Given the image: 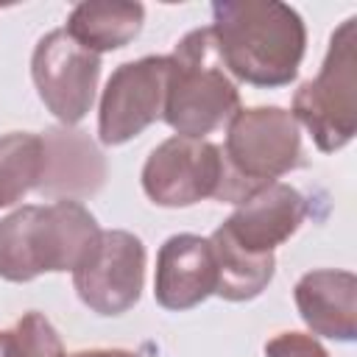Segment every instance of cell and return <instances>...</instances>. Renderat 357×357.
Returning <instances> with one entry per match:
<instances>
[{
	"instance_id": "6",
	"label": "cell",
	"mask_w": 357,
	"mask_h": 357,
	"mask_svg": "<svg viewBox=\"0 0 357 357\" xmlns=\"http://www.w3.org/2000/svg\"><path fill=\"white\" fill-rule=\"evenodd\" d=\"M31 78L47 112L61 126H75L95 103L100 56L81 47L64 28H56L36 42Z\"/></svg>"
},
{
	"instance_id": "14",
	"label": "cell",
	"mask_w": 357,
	"mask_h": 357,
	"mask_svg": "<svg viewBox=\"0 0 357 357\" xmlns=\"http://www.w3.org/2000/svg\"><path fill=\"white\" fill-rule=\"evenodd\" d=\"M145 6L131 0H86L67 17V33L92 53L126 47L142 28Z\"/></svg>"
},
{
	"instance_id": "20",
	"label": "cell",
	"mask_w": 357,
	"mask_h": 357,
	"mask_svg": "<svg viewBox=\"0 0 357 357\" xmlns=\"http://www.w3.org/2000/svg\"><path fill=\"white\" fill-rule=\"evenodd\" d=\"M0 357H14V343H11V329L0 332Z\"/></svg>"
},
{
	"instance_id": "7",
	"label": "cell",
	"mask_w": 357,
	"mask_h": 357,
	"mask_svg": "<svg viewBox=\"0 0 357 357\" xmlns=\"http://www.w3.org/2000/svg\"><path fill=\"white\" fill-rule=\"evenodd\" d=\"M170 56H142L120 64L100 95L98 137L103 145H123L139 137L165 114Z\"/></svg>"
},
{
	"instance_id": "9",
	"label": "cell",
	"mask_w": 357,
	"mask_h": 357,
	"mask_svg": "<svg viewBox=\"0 0 357 357\" xmlns=\"http://www.w3.org/2000/svg\"><path fill=\"white\" fill-rule=\"evenodd\" d=\"M223 178L220 148L209 139L167 137L142 165V190L156 206H192L215 198Z\"/></svg>"
},
{
	"instance_id": "18",
	"label": "cell",
	"mask_w": 357,
	"mask_h": 357,
	"mask_svg": "<svg viewBox=\"0 0 357 357\" xmlns=\"http://www.w3.org/2000/svg\"><path fill=\"white\" fill-rule=\"evenodd\" d=\"M265 357H329V351L307 332H279L265 343Z\"/></svg>"
},
{
	"instance_id": "17",
	"label": "cell",
	"mask_w": 357,
	"mask_h": 357,
	"mask_svg": "<svg viewBox=\"0 0 357 357\" xmlns=\"http://www.w3.org/2000/svg\"><path fill=\"white\" fill-rule=\"evenodd\" d=\"M14 357H67L56 326L36 310L25 312L11 326Z\"/></svg>"
},
{
	"instance_id": "2",
	"label": "cell",
	"mask_w": 357,
	"mask_h": 357,
	"mask_svg": "<svg viewBox=\"0 0 357 357\" xmlns=\"http://www.w3.org/2000/svg\"><path fill=\"white\" fill-rule=\"evenodd\" d=\"M100 231L81 201L20 206L0 220V279L31 282L42 273L75 271Z\"/></svg>"
},
{
	"instance_id": "19",
	"label": "cell",
	"mask_w": 357,
	"mask_h": 357,
	"mask_svg": "<svg viewBox=\"0 0 357 357\" xmlns=\"http://www.w3.org/2000/svg\"><path fill=\"white\" fill-rule=\"evenodd\" d=\"M67 357H139V354L128 351V349H81V351H73Z\"/></svg>"
},
{
	"instance_id": "12",
	"label": "cell",
	"mask_w": 357,
	"mask_h": 357,
	"mask_svg": "<svg viewBox=\"0 0 357 357\" xmlns=\"http://www.w3.org/2000/svg\"><path fill=\"white\" fill-rule=\"evenodd\" d=\"M45 173L39 192L56 201H78L95 195L106 181V159L86 131L56 126L42 131Z\"/></svg>"
},
{
	"instance_id": "3",
	"label": "cell",
	"mask_w": 357,
	"mask_h": 357,
	"mask_svg": "<svg viewBox=\"0 0 357 357\" xmlns=\"http://www.w3.org/2000/svg\"><path fill=\"white\" fill-rule=\"evenodd\" d=\"M240 112L237 81L220 61L212 28H195L170 53L162 120L181 137L204 139Z\"/></svg>"
},
{
	"instance_id": "11",
	"label": "cell",
	"mask_w": 357,
	"mask_h": 357,
	"mask_svg": "<svg viewBox=\"0 0 357 357\" xmlns=\"http://www.w3.org/2000/svg\"><path fill=\"white\" fill-rule=\"evenodd\" d=\"M218 287V265L209 237L173 234L162 243L156 254L153 296L159 307L170 312H184L206 301Z\"/></svg>"
},
{
	"instance_id": "16",
	"label": "cell",
	"mask_w": 357,
	"mask_h": 357,
	"mask_svg": "<svg viewBox=\"0 0 357 357\" xmlns=\"http://www.w3.org/2000/svg\"><path fill=\"white\" fill-rule=\"evenodd\" d=\"M45 173L42 134L11 131L0 137V209L14 206L39 187Z\"/></svg>"
},
{
	"instance_id": "8",
	"label": "cell",
	"mask_w": 357,
	"mask_h": 357,
	"mask_svg": "<svg viewBox=\"0 0 357 357\" xmlns=\"http://www.w3.org/2000/svg\"><path fill=\"white\" fill-rule=\"evenodd\" d=\"M145 284V245L123 229L100 231L89 257L73 271L78 298L98 315L128 312Z\"/></svg>"
},
{
	"instance_id": "15",
	"label": "cell",
	"mask_w": 357,
	"mask_h": 357,
	"mask_svg": "<svg viewBox=\"0 0 357 357\" xmlns=\"http://www.w3.org/2000/svg\"><path fill=\"white\" fill-rule=\"evenodd\" d=\"M215 265H218V287L215 296L226 301H251L257 298L273 279L276 257L273 254H251L234 245L220 229L209 237Z\"/></svg>"
},
{
	"instance_id": "10",
	"label": "cell",
	"mask_w": 357,
	"mask_h": 357,
	"mask_svg": "<svg viewBox=\"0 0 357 357\" xmlns=\"http://www.w3.org/2000/svg\"><path fill=\"white\" fill-rule=\"evenodd\" d=\"M304 215V195L284 181H273L240 201L237 209L218 229L243 251L273 254L276 245H282L298 231Z\"/></svg>"
},
{
	"instance_id": "5",
	"label": "cell",
	"mask_w": 357,
	"mask_h": 357,
	"mask_svg": "<svg viewBox=\"0 0 357 357\" xmlns=\"http://www.w3.org/2000/svg\"><path fill=\"white\" fill-rule=\"evenodd\" d=\"M357 20H343L326 47L324 64L312 81L293 95V117L304 126L318 151L335 153L357 134Z\"/></svg>"
},
{
	"instance_id": "4",
	"label": "cell",
	"mask_w": 357,
	"mask_h": 357,
	"mask_svg": "<svg viewBox=\"0 0 357 357\" xmlns=\"http://www.w3.org/2000/svg\"><path fill=\"white\" fill-rule=\"evenodd\" d=\"M220 156L223 178L215 198L240 204L301 165L298 123L282 106L240 109L226 123V142Z\"/></svg>"
},
{
	"instance_id": "1",
	"label": "cell",
	"mask_w": 357,
	"mask_h": 357,
	"mask_svg": "<svg viewBox=\"0 0 357 357\" xmlns=\"http://www.w3.org/2000/svg\"><path fill=\"white\" fill-rule=\"evenodd\" d=\"M212 36L231 78L251 86H287L307 50V28L296 8L279 0H218Z\"/></svg>"
},
{
	"instance_id": "13",
	"label": "cell",
	"mask_w": 357,
	"mask_h": 357,
	"mask_svg": "<svg viewBox=\"0 0 357 357\" xmlns=\"http://www.w3.org/2000/svg\"><path fill=\"white\" fill-rule=\"evenodd\" d=\"M296 307L312 335L354 340L357 335V276L351 271L318 268L296 282Z\"/></svg>"
}]
</instances>
